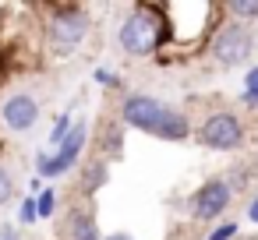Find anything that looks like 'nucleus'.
<instances>
[{"label":"nucleus","instance_id":"nucleus-10","mask_svg":"<svg viewBox=\"0 0 258 240\" xmlns=\"http://www.w3.org/2000/svg\"><path fill=\"white\" fill-rule=\"evenodd\" d=\"M64 240H103L92 208H85L78 201L68 208V215H64Z\"/></svg>","mask_w":258,"mask_h":240},{"label":"nucleus","instance_id":"nucleus-19","mask_svg":"<svg viewBox=\"0 0 258 240\" xmlns=\"http://www.w3.org/2000/svg\"><path fill=\"white\" fill-rule=\"evenodd\" d=\"M92 82L103 85V89H124V78H120L117 71H106V67H96V71H92Z\"/></svg>","mask_w":258,"mask_h":240},{"label":"nucleus","instance_id":"nucleus-2","mask_svg":"<svg viewBox=\"0 0 258 240\" xmlns=\"http://www.w3.org/2000/svg\"><path fill=\"white\" fill-rule=\"evenodd\" d=\"M43 32H46V46L57 57H71L92 36V15L85 4H50Z\"/></svg>","mask_w":258,"mask_h":240},{"label":"nucleus","instance_id":"nucleus-5","mask_svg":"<svg viewBox=\"0 0 258 240\" xmlns=\"http://www.w3.org/2000/svg\"><path fill=\"white\" fill-rule=\"evenodd\" d=\"M254 53V32L251 25H240V22H223L216 25L212 39H209V57L216 67H240L247 64Z\"/></svg>","mask_w":258,"mask_h":240},{"label":"nucleus","instance_id":"nucleus-22","mask_svg":"<svg viewBox=\"0 0 258 240\" xmlns=\"http://www.w3.org/2000/svg\"><path fill=\"white\" fill-rule=\"evenodd\" d=\"M103 240H135V233H127V229H113V233H106Z\"/></svg>","mask_w":258,"mask_h":240},{"label":"nucleus","instance_id":"nucleus-3","mask_svg":"<svg viewBox=\"0 0 258 240\" xmlns=\"http://www.w3.org/2000/svg\"><path fill=\"white\" fill-rule=\"evenodd\" d=\"M195 141L205 152L230 155V152H240L247 145V124L237 110H212L195 124Z\"/></svg>","mask_w":258,"mask_h":240},{"label":"nucleus","instance_id":"nucleus-4","mask_svg":"<svg viewBox=\"0 0 258 240\" xmlns=\"http://www.w3.org/2000/svg\"><path fill=\"white\" fill-rule=\"evenodd\" d=\"M89 138H92V134H89V120L78 117L75 127H71V134L64 138V145H60L57 152H46V148L36 152V177H43L46 184H53L57 177L71 173V170L82 163V155H85V148H89Z\"/></svg>","mask_w":258,"mask_h":240},{"label":"nucleus","instance_id":"nucleus-17","mask_svg":"<svg viewBox=\"0 0 258 240\" xmlns=\"http://www.w3.org/2000/svg\"><path fill=\"white\" fill-rule=\"evenodd\" d=\"M15 194H18L15 173H11V166H8V163H0V208L11 205V201H15Z\"/></svg>","mask_w":258,"mask_h":240},{"label":"nucleus","instance_id":"nucleus-8","mask_svg":"<svg viewBox=\"0 0 258 240\" xmlns=\"http://www.w3.org/2000/svg\"><path fill=\"white\" fill-rule=\"evenodd\" d=\"M43 117V106L32 92H11L4 103H0V124H4L11 134H29Z\"/></svg>","mask_w":258,"mask_h":240},{"label":"nucleus","instance_id":"nucleus-21","mask_svg":"<svg viewBox=\"0 0 258 240\" xmlns=\"http://www.w3.org/2000/svg\"><path fill=\"white\" fill-rule=\"evenodd\" d=\"M0 240H18V226H0Z\"/></svg>","mask_w":258,"mask_h":240},{"label":"nucleus","instance_id":"nucleus-1","mask_svg":"<svg viewBox=\"0 0 258 240\" xmlns=\"http://www.w3.org/2000/svg\"><path fill=\"white\" fill-rule=\"evenodd\" d=\"M170 43L173 36L166 22V4H131L127 15L117 22V46L131 60H149Z\"/></svg>","mask_w":258,"mask_h":240},{"label":"nucleus","instance_id":"nucleus-14","mask_svg":"<svg viewBox=\"0 0 258 240\" xmlns=\"http://www.w3.org/2000/svg\"><path fill=\"white\" fill-rule=\"evenodd\" d=\"M36 205H39V219H53L57 208H60V191L53 184H46L43 194H36Z\"/></svg>","mask_w":258,"mask_h":240},{"label":"nucleus","instance_id":"nucleus-11","mask_svg":"<svg viewBox=\"0 0 258 240\" xmlns=\"http://www.w3.org/2000/svg\"><path fill=\"white\" fill-rule=\"evenodd\" d=\"M124 124L120 120H106L103 124V134H99V155L106 159V163H113V159H120L124 155Z\"/></svg>","mask_w":258,"mask_h":240},{"label":"nucleus","instance_id":"nucleus-15","mask_svg":"<svg viewBox=\"0 0 258 240\" xmlns=\"http://www.w3.org/2000/svg\"><path fill=\"white\" fill-rule=\"evenodd\" d=\"M240 106H247V110H258V64H254V67H247V74H244Z\"/></svg>","mask_w":258,"mask_h":240},{"label":"nucleus","instance_id":"nucleus-18","mask_svg":"<svg viewBox=\"0 0 258 240\" xmlns=\"http://www.w3.org/2000/svg\"><path fill=\"white\" fill-rule=\"evenodd\" d=\"M237 236H240V222H233V219H223L205 233V240H237Z\"/></svg>","mask_w":258,"mask_h":240},{"label":"nucleus","instance_id":"nucleus-7","mask_svg":"<svg viewBox=\"0 0 258 240\" xmlns=\"http://www.w3.org/2000/svg\"><path fill=\"white\" fill-rule=\"evenodd\" d=\"M233 187H230V180L226 177H209V180H202L195 191H191V198H187V215L195 219V222H216V219H223L226 215V208L233 205Z\"/></svg>","mask_w":258,"mask_h":240},{"label":"nucleus","instance_id":"nucleus-6","mask_svg":"<svg viewBox=\"0 0 258 240\" xmlns=\"http://www.w3.org/2000/svg\"><path fill=\"white\" fill-rule=\"evenodd\" d=\"M166 106L170 103H163V99H156L149 92H124V99L117 106V117H120V124L127 131H138V134L156 138V131H159V124L166 117Z\"/></svg>","mask_w":258,"mask_h":240},{"label":"nucleus","instance_id":"nucleus-12","mask_svg":"<svg viewBox=\"0 0 258 240\" xmlns=\"http://www.w3.org/2000/svg\"><path fill=\"white\" fill-rule=\"evenodd\" d=\"M223 15L230 22H240V25H251L258 18V0H226L223 4Z\"/></svg>","mask_w":258,"mask_h":240},{"label":"nucleus","instance_id":"nucleus-20","mask_svg":"<svg viewBox=\"0 0 258 240\" xmlns=\"http://www.w3.org/2000/svg\"><path fill=\"white\" fill-rule=\"evenodd\" d=\"M247 222H254L258 226V191L251 194V201H247Z\"/></svg>","mask_w":258,"mask_h":240},{"label":"nucleus","instance_id":"nucleus-9","mask_svg":"<svg viewBox=\"0 0 258 240\" xmlns=\"http://www.w3.org/2000/svg\"><path fill=\"white\" fill-rule=\"evenodd\" d=\"M106 184H110V163H106L103 155L85 159L82 170H78V198H82V201H92Z\"/></svg>","mask_w":258,"mask_h":240},{"label":"nucleus","instance_id":"nucleus-16","mask_svg":"<svg viewBox=\"0 0 258 240\" xmlns=\"http://www.w3.org/2000/svg\"><path fill=\"white\" fill-rule=\"evenodd\" d=\"M18 226H36L39 222V205H36V194H22L18 201Z\"/></svg>","mask_w":258,"mask_h":240},{"label":"nucleus","instance_id":"nucleus-13","mask_svg":"<svg viewBox=\"0 0 258 240\" xmlns=\"http://www.w3.org/2000/svg\"><path fill=\"white\" fill-rule=\"evenodd\" d=\"M75 120H78V117H75L71 110H64V113L53 120V127H50V148H53V152L64 145V138H68V134H71V127H75Z\"/></svg>","mask_w":258,"mask_h":240}]
</instances>
